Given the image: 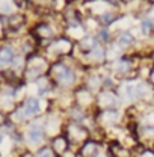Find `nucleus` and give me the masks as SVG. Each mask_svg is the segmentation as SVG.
<instances>
[{
	"instance_id": "nucleus-1",
	"label": "nucleus",
	"mask_w": 154,
	"mask_h": 157,
	"mask_svg": "<svg viewBox=\"0 0 154 157\" xmlns=\"http://www.w3.org/2000/svg\"><path fill=\"white\" fill-rule=\"evenodd\" d=\"M50 78L62 88H71L76 83V71L65 62L58 60L48 68Z\"/></svg>"
},
{
	"instance_id": "nucleus-2",
	"label": "nucleus",
	"mask_w": 154,
	"mask_h": 157,
	"mask_svg": "<svg viewBox=\"0 0 154 157\" xmlns=\"http://www.w3.org/2000/svg\"><path fill=\"white\" fill-rule=\"evenodd\" d=\"M74 48V42L70 36H56L53 41H50L47 44V52L53 53L56 58H62V56H68Z\"/></svg>"
},
{
	"instance_id": "nucleus-3",
	"label": "nucleus",
	"mask_w": 154,
	"mask_h": 157,
	"mask_svg": "<svg viewBox=\"0 0 154 157\" xmlns=\"http://www.w3.org/2000/svg\"><path fill=\"white\" fill-rule=\"evenodd\" d=\"M118 98H119V95L114 92V89H103L101 94H98V97H97V103L100 106H103V110H106V109H116Z\"/></svg>"
},
{
	"instance_id": "nucleus-4",
	"label": "nucleus",
	"mask_w": 154,
	"mask_h": 157,
	"mask_svg": "<svg viewBox=\"0 0 154 157\" xmlns=\"http://www.w3.org/2000/svg\"><path fill=\"white\" fill-rule=\"evenodd\" d=\"M114 41H115L121 48H129V47H132V45L136 42V36H135V33H133L132 29L118 30V33L115 35Z\"/></svg>"
},
{
	"instance_id": "nucleus-5",
	"label": "nucleus",
	"mask_w": 154,
	"mask_h": 157,
	"mask_svg": "<svg viewBox=\"0 0 154 157\" xmlns=\"http://www.w3.org/2000/svg\"><path fill=\"white\" fill-rule=\"evenodd\" d=\"M98 44H100V42L97 41V38H95V35H94V33H86L83 38L79 39L77 47H79V50H80L83 55H86V53H89L91 50H94Z\"/></svg>"
},
{
	"instance_id": "nucleus-6",
	"label": "nucleus",
	"mask_w": 154,
	"mask_h": 157,
	"mask_svg": "<svg viewBox=\"0 0 154 157\" xmlns=\"http://www.w3.org/2000/svg\"><path fill=\"white\" fill-rule=\"evenodd\" d=\"M21 107H23L26 117H35L41 110V103H39V100L37 97H27L24 100Z\"/></svg>"
},
{
	"instance_id": "nucleus-7",
	"label": "nucleus",
	"mask_w": 154,
	"mask_h": 157,
	"mask_svg": "<svg viewBox=\"0 0 154 157\" xmlns=\"http://www.w3.org/2000/svg\"><path fill=\"white\" fill-rule=\"evenodd\" d=\"M132 68H133L132 58H124V56H121L119 59L114 60V71H115L116 74H121V76L129 74V73L132 71Z\"/></svg>"
},
{
	"instance_id": "nucleus-8",
	"label": "nucleus",
	"mask_w": 154,
	"mask_h": 157,
	"mask_svg": "<svg viewBox=\"0 0 154 157\" xmlns=\"http://www.w3.org/2000/svg\"><path fill=\"white\" fill-rule=\"evenodd\" d=\"M137 29L141 32L142 36H153L154 32V18H151L150 15H145L139 20L137 23Z\"/></svg>"
},
{
	"instance_id": "nucleus-9",
	"label": "nucleus",
	"mask_w": 154,
	"mask_h": 157,
	"mask_svg": "<svg viewBox=\"0 0 154 157\" xmlns=\"http://www.w3.org/2000/svg\"><path fill=\"white\" fill-rule=\"evenodd\" d=\"M76 97H77V106H80V107H85V106H89V104L94 103V92L89 91L86 86L80 88L77 91Z\"/></svg>"
},
{
	"instance_id": "nucleus-10",
	"label": "nucleus",
	"mask_w": 154,
	"mask_h": 157,
	"mask_svg": "<svg viewBox=\"0 0 154 157\" xmlns=\"http://www.w3.org/2000/svg\"><path fill=\"white\" fill-rule=\"evenodd\" d=\"M44 137V128L39 124H32L27 130V139L30 144H39Z\"/></svg>"
},
{
	"instance_id": "nucleus-11",
	"label": "nucleus",
	"mask_w": 154,
	"mask_h": 157,
	"mask_svg": "<svg viewBox=\"0 0 154 157\" xmlns=\"http://www.w3.org/2000/svg\"><path fill=\"white\" fill-rule=\"evenodd\" d=\"M85 136H86V132H85V128H83L80 124L73 122V124L68 125V137H70V140L80 142L82 137H85Z\"/></svg>"
},
{
	"instance_id": "nucleus-12",
	"label": "nucleus",
	"mask_w": 154,
	"mask_h": 157,
	"mask_svg": "<svg viewBox=\"0 0 154 157\" xmlns=\"http://www.w3.org/2000/svg\"><path fill=\"white\" fill-rule=\"evenodd\" d=\"M17 55L15 50L11 45H2L0 47V65H11V62L14 60Z\"/></svg>"
},
{
	"instance_id": "nucleus-13",
	"label": "nucleus",
	"mask_w": 154,
	"mask_h": 157,
	"mask_svg": "<svg viewBox=\"0 0 154 157\" xmlns=\"http://www.w3.org/2000/svg\"><path fill=\"white\" fill-rule=\"evenodd\" d=\"M95 38L97 41L101 44V45H107V44H110L114 38H112V32H110V27H98L95 30Z\"/></svg>"
},
{
	"instance_id": "nucleus-14",
	"label": "nucleus",
	"mask_w": 154,
	"mask_h": 157,
	"mask_svg": "<svg viewBox=\"0 0 154 157\" xmlns=\"http://www.w3.org/2000/svg\"><path fill=\"white\" fill-rule=\"evenodd\" d=\"M80 154L83 157H95L97 156V144L92 140H88L82 145Z\"/></svg>"
},
{
	"instance_id": "nucleus-15",
	"label": "nucleus",
	"mask_w": 154,
	"mask_h": 157,
	"mask_svg": "<svg viewBox=\"0 0 154 157\" xmlns=\"http://www.w3.org/2000/svg\"><path fill=\"white\" fill-rule=\"evenodd\" d=\"M104 2L114 9H122V6L125 3V0H104Z\"/></svg>"
},
{
	"instance_id": "nucleus-16",
	"label": "nucleus",
	"mask_w": 154,
	"mask_h": 157,
	"mask_svg": "<svg viewBox=\"0 0 154 157\" xmlns=\"http://www.w3.org/2000/svg\"><path fill=\"white\" fill-rule=\"evenodd\" d=\"M35 157H52V151L48 148H42L41 151H38V154Z\"/></svg>"
},
{
	"instance_id": "nucleus-17",
	"label": "nucleus",
	"mask_w": 154,
	"mask_h": 157,
	"mask_svg": "<svg viewBox=\"0 0 154 157\" xmlns=\"http://www.w3.org/2000/svg\"><path fill=\"white\" fill-rule=\"evenodd\" d=\"M150 82H151V86L154 88V65L151 67V70H150Z\"/></svg>"
},
{
	"instance_id": "nucleus-18",
	"label": "nucleus",
	"mask_w": 154,
	"mask_h": 157,
	"mask_svg": "<svg viewBox=\"0 0 154 157\" xmlns=\"http://www.w3.org/2000/svg\"><path fill=\"white\" fill-rule=\"evenodd\" d=\"M3 122H5V118H3V115H2V113H0V125H2V124H3Z\"/></svg>"
},
{
	"instance_id": "nucleus-19",
	"label": "nucleus",
	"mask_w": 154,
	"mask_h": 157,
	"mask_svg": "<svg viewBox=\"0 0 154 157\" xmlns=\"http://www.w3.org/2000/svg\"><path fill=\"white\" fill-rule=\"evenodd\" d=\"M2 140H3V133L0 132V144H2Z\"/></svg>"
},
{
	"instance_id": "nucleus-20",
	"label": "nucleus",
	"mask_w": 154,
	"mask_h": 157,
	"mask_svg": "<svg viewBox=\"0 0 154 157\" xmlns=\"http://www.w3.org/2000/svg\"><path fill=\"white\" fill-rule=\"evenodd\" d=\"M151 58H153V60H154V50H153V53H151Z\"/></svg>"
},
{
	"instance_id": "nucleus-21",
	"label": "nucleus",
	"mask_w": 154,
	"mask_h": 157,
	"mask_svg": "<svg viewBox=\"0 0 154 157\" xmlns=\"http://www.w3.org/2000/svg\"><path fill=\"white\" fill-rule=\"evenodd\" d=\"M150 2H151V3H154V0H150Z\"/></svg>"
}]
</instances>
